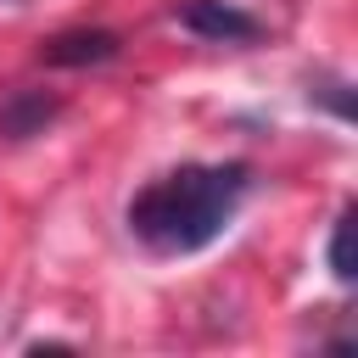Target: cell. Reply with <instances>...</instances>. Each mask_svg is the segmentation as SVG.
Here are the masks:
<instances>
[{"instance_id": "cell-1", "label": "cell", "mask_w": 358, "mask_h": 358, "mask_svg": "<svg viewBox=\"0 0 358 358\" xmlns=\"http://www.w3.org/2000/svg\"><path fill=\"white\" fill-rule=\"evenodd\" d=\"M246 196L252 162H179L129 196L123 224L151 257H190L235 224Z\"/></svg>"}, {"instance_id": "cell-5", "label": "cell", "mask_w": 358, "mask_h": 358, "mask_svg": "<svg viewBox=\"0 0 358 358\" xmlns=\"http://www.w3.org/2000/svg\"><path fill=\"white\" fill-rule=\"evenodd\" d=\"M324 263H330V274H336L341 285H352V274H358V263H352V201H347V207L336 213V224H330Z\"/></svg>"}, {"instance_id": "cell-2", "label": "cell", "mask_w": 358, "mask_h": 358, "mask_svg": "<svg viewBox=\"0 0 358 358\" xmlns=\"http://www.w3.org/2000/svg\"><path fill=\"white\" fill-rule=\"evenodd\" d=\"M173 22L213 45H257L263 39V22L235 0H173Z\"/></svg>"}, {"instance_id": "cell-3", "label": "cell", "mask_w": 358, "mask_h": 358, "mask_svg": "<svg viewBox=\"0 0 358 358\" xmlns=\"http://www.w3.org/2000/svg\"><path fill=\"white\" fill-rule=\"evenodd\" d=\"M123 39L112 28H62L50 39H39V62L45 67H106L117 62Z\"/></svg>"}, {"instance_id": "cell-6", "label": "cell", "mask_w": 358, "mask_h": 358, "mask_svg": "<svg viewBox=\"0 0 358 358\" xmlns=\"http://www.w3.org/2000/svg\"><path fill=\"white\" fill-rule=\"evenodd\" d=\"M308 95H313V101H324L341 123H352V95H347V78H319V84H308Z\"/></svg>"}, {"instance_id": "cell-4", "label": "cell", "mask_w": 358, "mask_h": 358, "mask_svg": "<svg viewBox=\"0 0 358 358\" xmlns=\"http://www.w3.org/2000/svg\"><path fill=\"white\" fill-rule=\"evenodd\" d=\"M62 117V95L50 90H11L0 101V140H34Z\"/></svg>"}]
</instances>
